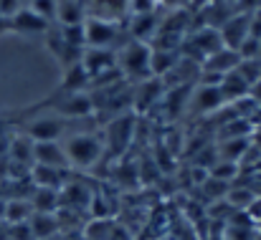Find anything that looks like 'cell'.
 Here are the masks:
<instances>
[{"label":"cell","instance_id":"obj_1","mask_svg":"<svg viewBox=\"0 0 261 240\" xmlns=\"http://www.w3.org/2000/svg\"><path fill=\"white\" fill-rule=\"evenodd\" d=\"M61 147L66 152L69 164L79 169H89L104 157V139L99 134H87V132L71 134L61 142Z\"/></svg>","mask_w":261,"mask_h":240},{"label":"cell","instance_id":"obj_2","mask_svg":"<svg viewBox=\"0 0 261 240\" xmlns=\"http://www.w3.org/2000/svg\"><path fill=\"white\" fill-rule=\"evenodd\" d=\"M150 58H152V48L145 41L132 38L119 53H117V69L124 79L145 81L152 76L150 71Z\"/></svg>","mask_w":261,"mask_h":240},{"label":"cell","instance_id":"obj_3","mask_svg":"<svg viewBox=\"0 0 261 240\" xmlns=\"http://www.w3.org/2000/svg\"><path fill=\"white\" fill-rule=\"evenodd\" d=\"M132 132H135V119L132 116H119L114 119L107 132H104V155H112V157H119L127 147H129V139H132Z\"/></svg>","mask_w":261,"mask_h":240},{"label":"cell","instance_id":"obj_4","mask_svg":"<svg viewBox=\"0 0 261 240\" xmlns=\"http://www.w3.org/2000/svg\"><path fill=\"white\" fill-rule=\"evenodd\" d=\"M82 66L89 74V79H101V76L117 71V56L109 48H84Z\"/></svg>","mask_w":261,"mask_h":240},{"label":"cell","instance_id":"obj_5","mask_svg":"<svg viewBox=\"0 0 261 240\" xmlns=\"http://www.w3.org/2000/svg\"><path fill=\"white\" fill-rule=\"evenodd\" d=\"M84 38L87 48H109L117 38V25L112 18H89L84 20Z\"/></svg>","mask_w":261,"mask_h":240},{"label":"cell","instance_id":"obj_6","mask_svg":"<svg viewBox=\"0 0 261 240\" xmlns=\"http://www.w3.org/2000/svg\"><path fill=\"white\" fill-rule=\"evenodd\" d=\"M251 36V15L249 13H236L231 15L223 28H221V38H223V46L226 48H233L239 51V46Z\"/></svg>","mask_w":261,"mask_h":240},{"label":"cell","instance_id":"obj_7","mask_svg":"<svg viewBox=\"0 0 261 240\" xmlns=\"http://www.w3.org/2000/svg\"><path fill=\"white\" fill-rule=\"evenodd\" d=\"M64 134H66V119H59V116L36 119L33 124L25 127V137L31 142H59Z\"/></svg>","mask_w":261,"mask_h":240},{"label":"cell","instance_id":"obj_8","mask_svg":"<svg viewBox=\"0 0 261 240\" xmlns=\"http://www.w3.org/2000/svg\"><path fill=\"white\" fill-rule=\"evenodd\" d=\"M33 162L41 164V167H54V169H69L71 167L61 142H33Z\"/></svg>","mask_w":261,"mask_h":240},{"label":"cell","instance_id":"obj_9","mask_svg":"<svg viewBox=\"0 0 261 240\" xmlns=\"http://www.w3.org/2000/svg\"><path fill=\"white\" fill-rule=\"evenodd\" d=\"M10 31H15V33H20V36L46 33V31H48V20H43L41 15H36L28 5H23V8L10 18Z\"/></svg>","mask_w":261,"mask_h":240},{"label":"cell","instance_id":"obj_10","mask_svg":"<svg viewBox=\"0 0 261 240\" xmlns=\"http://www.w3.org/2000/svg\"><path fill=\"white\" fill-rule=\"evenodd\" d=\"M239 64H241L239 51H233V48H221V51H216L213 56H208V58L203 61V74H218V76H226V74L236 71Z\"/></svg>","mask_w":261,"mask_h":240},{"label":"cell","instance_id":"obj_11","mask_svg":"<svg viewBox=\"0 0 261 240\" xmlns=\"http://www.w3.org/2000/svg\"><path fill=\"white\" fill-rule=\"evenodd\" d=\"M223 94H221V86H198V91L193 94L190 99V109L198 111V114H208V111H216L221 109L223 104Z\"/></svg>","mask_w":261,"mask_h":240},{"label":"cell","instance_id":"obj_12","mask_svg":"<svg viewBox=\"0 0 261 240\" xmlns=\"http://www.w3.org/2000/svg\"><path fill=\"white\" fill-rule=\"evenodd\" d=\"M56 111H59L61 116H71V119L89 116V114L94 111V101L89 99L84 91H79V94H69L66 99H61V101L56 104Z\"/></svg>","mask_w":261,"mask_h":240},{"label":"cell","instance_id":"obj_13","mask_svg":"<svg viewBox=\"0 0 261 240\" xmlns=\"http://www.w3.org/2000/svg\"><path fill=\"white\" fill-rule=\"evenodd\" d=\"M193 43H195V48H198V56H203V61H205L208 56H213L216 51L226 48V46H223V38H221V31L213 28V25H203V28L193 36Z\"/></svg>","mask_w":261,"mask_h":240},{"label":"cell","instance_id":"obj_14","mask_svg":"<svg viewBox=\"0 0 261 240\" xmlns=\"http://www.w3.org/2000/svg\"><path fill=\"white\" fill-rule=\"evenodd\" d=\"M28 228H31V235L38 240L51 238L56 230H59V220L56 215H46V213H33V218L28 220Z\"/></svg>","mask_w":261,"mask_h":240},{"label":"cell","instance_id":"obj_15","mask_svg":"<svg viewBox=\"0 0 261 240\" xmlns=\"http://www.w3.org/2000/svg\"><path fill=\"white\" fill-rule=\"evenodd\" d=\"M249 91H251V86L241 79L236 71L226 74V76H223V81H221V94H223V99H228V101L246 99V96H249Z\"/></svg>","mask_w":261,"mask_h":240},{"label":"cell","instance_id":"obj_16","mask_svg":"<svg viewBox=\"0 0 261 240\" xmlns=\"http://www.w3.org/2000/svg\"><path fill=\"white\" fill-rule=\"evenodd\" d=\"M33 213H46V215H54L59 210V192L56 190H48V187H38L33 200Z\"/></svg>","mask_w":261,"mask_h":240},{"label":"cell","instance_id":"obj_17","mask_svg":"<svg viewBox=\"0 0 261 240\" xmlns=\"http://www.w3.org/2000/svg\"><path fill=\"white\" fill-rule=\"evenodd\" d=\"M56 20H61V25H79L84 23V10L76 0H59Z\"/></svg>","mask_w":261,"mask_h":240},{"label":"cell","instance_id":"obj_18","mask_svg":"<svg viewBox=\"0 0 261 240\" xmlns=\"http://www.w3.org/2000/svg\"><path fill=\"white\" fill-rule=\"evenodd\" d=\"M246 149H249V139L246 137H228L221 147H218V152H221V157L226 162H236L246 155Z\"/></svg>","mask_w":261,"mask_h":240},{"label":"cell","instance_id":"obj_19","mask_svg":"<svg viewBox=\"0 0 261 240\" xmlns=\"http://www.w3.org/2000/svg\"><path fill=\"white\" fill-rule=\"evenodd\" d=\"M33 218V205L31 202H20V200H10L5 202V220L8 223H15V225H23Z\"/></svg>","mask_w":261,"mask_h":240},{"label":"cell","instance_id":"obj_20","mask_svg":"<svg viewBox=\"0 0 261 240\" xmlns=\"http://www.w3.org/2000/svg\"><path fill=\"white\" fill-rule=\"evenodd\" d=\"M208 174L218 182H231L236 174H239V164L236 162H226V160H218V164L208 167Z\"/></svg>","mask_w":261,"mask_h":240},{"label":"cell","instance_id":"obj_21","mask_svg":"<svg viewBox=\"0 0 261 240\" xmlns=\"http://www.w3.org/2000/svg\"><path fill=\"white\" fill-rule=\"evenodd\" d=\"M28 8L36 13V15H41L43 20H56V10H59V0H31L28 3Z\"/></svg>","mask_w":261,"mask_h":240},{"label":"cell","instance_id":"obj_22","mask_svg":"<svg viewBox=\"0 0 261 240\" xmlns=\"http://www.w3.org/2000/svg\"><path fill=\"white\" fill-rule=\"evenodd\" d=\"M155 5H158V0H127V8L135 15H150Z\"/></svg>","mask_w":261,"mask_h":240},{"label":"cell","instance_id":"obj_23","mask_svg":"<svg viewBox=\"0 0 261 240\" xmlns=\"http://www.w3.org/2000/svg\"><path fill=\"white\" fill-rule=\"evenodd\" d=\"M20 8H23L20 0H0V18H8V20H10Z\"/></svg>","mask_w":261,"mask_h":240},{"label":"cell","instance_id":"obj_24","mask_svg":"<svg viewBox=\"0 0 261 240\" xmlns=\"http://www.w3.org/2000/svg\"><path fill=\"white\" fill-rule=\"evenodd\" d=\"M249 215H254V220H261V197L256 195V200L249 205V210H246Z\"/></svg>","mask_w":261,"mask_h":240},{"label":"cell","instance_id":"obj_25","mask_svg":"<svg viewBox=\"0 0 261 240\" xmlns=\"http://www.w3.org/2000/svg\"><path fill=\"white\" fill-rule=\"evenodd\" d=\"M5 31H10V20L8 18H0V33H5Z\"/></svg>","mask_w":261,"mask_h":240},{"label":"cell","instance_id":"obj_26","mask_svg":"<svg viewBox=\"0 0 261 240\" xmlns=\"http://www.w3.org/2000/svg\"><path fill=\"white\" fill-rule=\"evenodd\" d=\"M20 3H23V5H28V3H31V0H20Z\"/></svg>","mask_w":261,"mask_h":240},{"label":"cell","instance_id":"obj_27","mask_svg":"<svg viewBox=\"0 0 261 240\" xmlns=\"http://www.w3.org/2000/svg\"><path fill=\"white\" fill-rule=\"evenodd\" d=\"M259 240H261V238H259Z\"/></svg>","mask_w":261,"mask_h":240}]
</instances>
